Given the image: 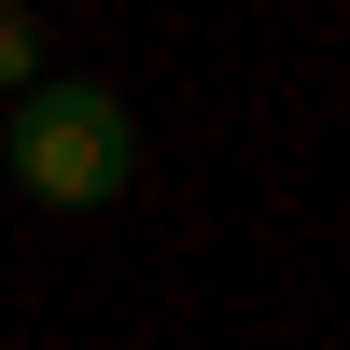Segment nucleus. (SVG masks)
<instances>
[{"instance_id": "obj_1", "label": "nucleus", "mask_w": 350, "mask_h": 350, "mask_svg": "<svg viewBox=\"0 0 350 350\" xmlns=\"http://www.w3.org/2000/svg\"><path fill=\"white\" fill-rule=\"evenodd\" d=\"M0 168H14L42 211H112L140 168V126L112 84H28L14 112H0Z\"/></svg>"}, {"instance_id": "obj_2", "label": "nucleus", "mask_w": 350, "mask_h": 350, "mask_svg": "<svg viewBox=\"0 0 350 350\" xmlns=\"http://www.w3.org/2000/svg\"><path fill=\"white\" fill-rule=\"evenodd\" d=\"M28 84H42L28 70V14H0V98H28Z\"/></svg>"}]
</instances>
